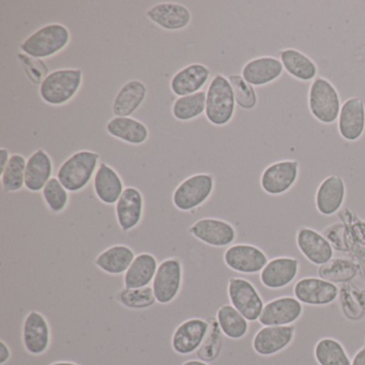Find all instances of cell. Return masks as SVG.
<instances>
[{"label": "cell", "instance_id": "obj_1", "mask_svg": "<svg viewBox=\"0 0 365 365\" xmlns=\"http://www.w3.org/2000/svg\"><path fill=\"white\" fill-rule=\"evenodd\" d=\"M71 35L65 25L53 23L31 34L21 43L20 48L27 56L46 59L61 53L70 43Z\"/></svg>", "mask_w": 365, "mask_h": 365}, {"label": "cell", "instance_id": "obj_2", "mask_svg": "<svg viewBox=\"0 0 365 365\" xmlns=\"http://www.w3.org/2000/svg\"><path fill=\"white\" fill-rule=\"evenodd\" d=\"M236 104L230 80L222 74L215 76L206 93L207 120L217 127L228 125L234 117Z\"/></svg>", "mask_w": 365, "mask_h": 365}, {"label": "cell", "instance_id": "obj_3", "mask_svg": "<svg viewBox=\"0 0 365 365\" xmlns=\"http://www.w3.org/2000/svg\"><path fill=\"white\" fill-rule=\"evenodd\" d=\"M99 160L100 155L95 151H78L61 164L57 178L68 191H82L97 173Z\"/></svg>", "mask_w": 365, "mask_h": 365}, {"label": "cell", "instance_id": "obj_4", "mask_svg": "<svg viewBox=\"0 0 365 365\" xmlns=\"http://www.w3.org/2000/svg\"><path fill=\"white\" fill-rule=\"evenodd\" d=\"M83 83L80 69H61L48 73L40 85V97L46 103L61 106L76 97Z\"/></svg>", "mask_w": 365, "mask_h": 365}, {"label": "cell", "instance_id": "obj_5", "mask_svg": "<svg viewBox=\"0 0 365 365\" xmlns=\"http://www.w3.org/2000/svg\"><path fill=\"white\" fill-rule=\"evenodd\" d=\"M309 108L312 116L324 125H332L339 119L341 98L330 81L324 78L313 81L309 89Z\"/></svg>", "mask_w": 365, "mask_h": 365}, {"label": "cell", "instance_id": "obj_6", "mask_svg": "<svg viewBox=\"0 0 365 365\" xmlns=\"http://www.w3.org/2000/svg\"><path fill=\"white\" fill-rule=\"evenodd\" d=\"M215 189V179L209 174H196L183 180L173 194V204L178 210L191 211L202 206Z\"/></svg>", "mask_w": 365, "mask_h": 365}, {"label": "cell", "instance_id": "obj_7", "mask_svg": "<svg viewBox=\"0 0 365 365\" xmlns=\"http://www.w3.org/2000/svg\"><path fill=\"white\" fill-rule=\"evenodd\" d=\"M227 292L232 307L240 312L247 322L259 319L264 303L251 282L241 277H232L228 282Z\"/></svg>", "mask_w": 365, "mask_h": 365}, {"label": "cell", "instance_id": "obj_8", "mask_svg": "<svg viewBox=\"0 0 365 365\" xmlns=\"http://www.w3.org/2000/svg\"><path fill=\"white\" fill-rule=\"evenodd\" d=\"M182 275V264L178 258H168L159 264L153 282L158 303L168 304L176 299L181 289Z\"/></svg>", "mask_w": 365, "mask_h": 365}, {"label": "cell", "instance_id": "obj_9", "mask_svg": "<svg viewBox=\"0 0 365 365\" xmlns=\"http://www.w3.org/2000/svg\"><path fill=\"white\" fill-rule=\"evenodd\" d=\"M298 177V161L282 160L264 168L260 177V187L269 195H282L294 187Z\"/></svg>", "mask_w": 365, "mask_h": 365}, {"label": "cell", "instance_id": "obj_10", "mask_svg": "<svg viewBox=\"0 0 365 365\" xmlns=\"http://www.w3.org/2000/svg\"><path fill=\"white\" fill-rule=\"evenodd\" d=\"M224 262L228 268L242 274L262 272L269 260L264 251L252 245H234L224 253Z\"/></svg>", "mask_w": 365, "mask_h": 365}, {"label": "cell", "instance_id": "obj_11", "mask_svg": "<svg viewBox=\"0 0 365 365\" xmlns=\"http://www.w3.org/2000/svg\"><path fill=\"white\" fill-rule=\"evenodd\" d=\"M294 294L302 304L324 307L336 300L339 288L335 284L320 277H304L294 284Z\"/></svg>", "mask_w": 365, "mask_h": 365}, {"label": "cell", "instance_id": "obj_12", "mask_svg": "<svg viewBox=\"0 0 365 365\" xmlns=\"http://www.w3.org/2000/svg\"><path fill=\"white\" fill-rule=\"evenodd\" d=\"M210 324L202 318H190L179 324L172 337V347L176 354L187 356L200 349L209 332Z\"/></svg>", "mask_w": 365, "mask_h": 365}, {"label": "cell", "instance_id": "obj_13", "mask_svg": "<svg viewBox=\"0 0 365 365\" xmlns=\"http://www.w3.org/2000/svg\"><path fill=\"white\" fill-rule=\"evenodd\" d=\"M190 234L205 245L215 247H224L236 240L237 232L234 226L223 220L205 217L198 220L190 227Z\"/></svg>", "mask_w": 365, "mask_h": 365}, {"label": "cell", "instance_id": "obj_14", "mask_svg": "<svg viewBox=\"0 0 365 365\" xmlns=\"http://www.w3.org/2000/svg\"><path fill=\"white\" fill-rule=\"evenodd\" d=\"M23 345L29 354L34 356L43 354L50 347L51 328L43 314L31 311L23 324Z\"/></svg>", "mask_w": 365, "mask_h": 365}, {"label": "cell", "instance_id": "obj_15", "mask_svg": "<svg viewBox=\"0 0 365 365\" xmlns=\"http://www.w3.org/2000/svg\"><path fill=\"white\" fill-rule=\"evenodd\" d=\"M303 305L294 297H281L264 305L260 315V324L269 326H290L301 317Z\"/></svg>", "mask_w": 365, "mask_h": 365}, {"label": "cell", "instance_id": "obj_16", "mask_svg": "<svg viewBox=\"0 0 365 365\" xmlns=\"http://www.w3.org/2000/svg\"><path fill=\"white\" fill-rule=\"evenodd\" d=\"M337 130L347 142L360 140L365 131V106L360 98H350L344 102L337 119Z\"/></svg>", "mask_w": 365, "mask_h": 365}, {"label": "cell", "instance_id": "obj_17", "mask_svg": "<svg viewBox=\"0 0 365 365\" xmlns=\"http://www.w3.org/2000/svg\"><path fill=\"white\" fill-rule=\"evenodd\" d=\"M146 16L160 29L179 31L187 29L192 20L191 11L185 5L176 3H161L146 11Z\"/></svg>", "mask_w": 365, "mask_h": 365}, {"label": "cell", "instance_id": "obj_18", "mask_svg": "<svg viewBox=\"0 0 365 365\" xmlns=\"http://www.w3.org/2000/svg\"><path fill=\"white\" fill-rule=\"evenodd\" d=\"M296 241L302 255L312 264L320 267L332 259V245L320 232L301 227L297 232Z\"/></svg>", "mask_w": 365, "mask_h": 365}, {"label": "cell", "instance_id": "obj_19", "mask_svg": "<svg viewBox=\"0 0 365 365\" xmlns=\"http://www.w3.org/2000/svg\"><path fill=\"white\" fill-rule=\"evenodd\" d=\"M294 332L292 326L264 327L254 336L253 349L264 356L279 354L292 344Z\"/></svg>", "mask_w": 365, "mask_h": 365}, {"label": "cell", "instance_id": "obj_20", "mask_svg": "<svg viewBox=\"0 0 365 365\" xmlns=\"http://www.w3.org/2000/svg\"><path fill=\"white\" fill-rule=\"evenodd\" d=\"M299 269L300 264L296 258H273L260 272V283L269 289H281L294 281Z\"/></svg>", "mask_w": 365, "mask_h": 365}, {"label": "cell", "instance_id": "obj_21", "mask_svg": "<svg viewBox=\"0 0 365 365\" xmlns=\"http://www.w3.org/2000/svg\"><path fill=\"white\" fill-rule=\"evenodd\" d=\"M284 67L277 57L262 56L252 59L243 66L241 76L253 87L266 86L281 78Z\"/></svg>", "mask_w": 365, "mask_h": 365}, {"label": "cell", "instance_id": "obj_22", "mask_svg": "<svg viewBox=\"0 0 365 365\" xmlns=\"http://www.w3.org/2000/svg\"><path fill=\"white\" fill-rule=\"evenodd\" d=\"M346 197V185L343 178L336 175L327 177L316 191V209L320 215L330 217L343 206Z\"/></svg>", "mask_w": 365, "mask_h": 365}, {"label": "cell", "instance_id": "obj_23", "mask_svg": "<svg viewBox=\"0 0 365 365\" xmlns=\"http://www.w3.org/2000/svg\"><path fill=\"white\" fill-rule=\"evenodd\" d=\"M116 217L119 227L127 232L134 230L142 221L144 197L136 187H125L116 204Z\"/></svg>", "mask_w": 365, "mask_h": 365}, {"label": "cell", "instance_id": "obj_24", "mask_svg": "<svg viewBox=\"0 0 365 365\" xmlns=\"http://www.w3.org/2000/svg\"><path fill=\"white\" fill-rule=\"evenodd\" d=\"M210 70L202 63H192L173 76L170 89L177 97L193 95L206 85L210 78Z\"/></svg>", "mask_w": 365, "mask_h": 365}, {"label": "cell", "instance_id": "obj_25", "mask_svg": "<svg viewBox=\"0 0 365 365\" xmlns=\"http://www.w3.org/2000/svg\"><path fill=\"white\" fill-rule=\"evenodd\" d=\"M52 174V159L43 149H38L27 160L25 187L34 193L42 191L53 178Z\"/></svg>", "mask_w": 365, "mask_h": 365}, {"label": "cell", "instance_id": "obj_26", "mask_svg": "<svg viewBox=\"0 0 365 365\" xmlns=\"http://www.w3.org/2000/svg\"><path fill=\"white\" fill-rule=\"evenodd\" d=\"M93 190L100 202L106 205L117 204L125 191L118 173L106 163H101L93 178Z\"/></svg>", "mask_w": 365, "mask_h": 365}, {"label": "cell", "instance_id": "obj_27", "mask_svg": "<svg viewBox=\"0 0 365 365\" xmlns=\"http://www.w3.org/2000/svg\"><path fill=\"white\" fill-rule=\"evenodd\" d=\"M147 88L140 81L125 83L113 101V114L115 117H130L142 106L146 99Z\"/></svg>", "mask_w": 365, "mask_h": 365}, {"label": "cell", "instance_id": "obj_28", "mask_svg": "<svg viewBox=\"0 0 365 365\" xmlns=\"http://www.w3.org/2000/svg\"><path fill=\"white\" fill-rule=\"evenodd\" d=\"M135 257L131 247L116 245L101 252L96 258L95 264L106 274H125Z\"/></svg>", "mask_w": 365, "mask_h": 365}, {"label": "cell", "instance_id": "obj_29", "mask_svg": "<svg viewBox=\"0 0 365 365\" xmlns=\"http://www.w3.org/2000/svg\"><path fill=\"white\" fill-rule=\"evenodd\" d=\"M158 267L157 258L153 254H138L123 277L125 288L134 289L150 285L155 279Z\"/></svg>", "mask_w": 365, "mask_h": 365}, {"label": "cell", "instance_id": "obj_30", "mask_svg": "<svg viewBox=\"0 0 365 365\" xmlns=\"http://www.w3.org/2000/svg\"><path fill=\"white\" fill-rule=\"evenodd\" d=\"M106 131L113 138L130 145H142L149 138L148 128L131 117H115L106 125Z\"/></svg>", "mask_w": 365, "mask_h": 365}, {"label": "cell", "instance_id": "obj_31", "mask_svg": "<svg viewBox=\"0 0 365 365\" xmlns=\"http://www.w3.org/2000/svg\"><path fill=\"white\" fill-rule=\"evenodd\" d=\"M279 61L284 70L296 80L301 82H311L317 76L316 63L304 53L296 48H285L279 53Z\"/></svg>", "mask_w": 365, "mask_h": 365}, {"label": "cell", "instance_id": "obj_32", "mask_svg": "<svg viewBox=\"0 0 365 365\" xmlns=\"http://www.w3.org/2000/svg\"><path fill=\"white\" fill-rule=\"evenodd\" d=\"M217 322L222 333L228 339H242L249 331V322L247 318L232 304L222 305L217 309Z\"/></svg>", "mask_w": 365, "mask_h": 365}, {"label": "cell", "instance_id": "obj_33", "mask_svg": "<svg viewBox=\"0 0 365 365\" xmlns=\"http://www.w3.org/2000/svg\"><path fill=\"white\" fill-rule=\"evenodd\" d=\"M206 112V93L198 91L193 95L178 98L173 104V116L179 121L198 118Z\"/></svg>", "mask_w": 365, "mask_h": 365}, {"label": "cell", "instance_id": "obj_34", "mask_svg": "<svg viewBox=\"0 0 365 365\" xmlns=\"http://www.w3.org/2000/svg\"><path fill=\"white\" fill-rule=\"evenodd\" d=\"M314 356L319 365H351L343 345L330 337L320 339L316 344Z\"/></svg>", "mask_w": 365, "mask_h": 365}, {"label": "cell", "instance_id": "obj_35", "mask_svg": "<svg viewBox=\"0 0 365 365\" xmlns=\"http://www.w3.org/2000/svg\"><path fill=\"white\" fill-rule=\"evenodd\" d=\"M358 273L356 264L345 258H335L318 269L320 279L333 284L347 283L356 277Z\"/></svg>", "mask_w": 365, "mask_h": 365}, {"label": "cell", "instance_id": "obj_36", "mask_svg": "<svg viewBox=\"0 0 365 365\" xmlns=\"http://www.w3.org/2000/svg\"><path fill=\"white\" fill-rule=\"evenodd\" d=\"M26 159L22 155H12L9 163L6 166L1 174V185L4 191L14 193L21 191L25 187V170H26Z\"/></svg>", "mask_w": 365, "mask_h": 365}, {"label": "cell", "instance_id": "obj_37", "mask_svg": "<svg viewBox=\"0 0 365 365\" xmlns=\"http://www.w3.org/2000/svg\"><path fill=\"white\" fill-rule=\"evenodd\" d=\"M119 303L130 309H146L157 302L153 287L123 288L117 294Z\"/></svg>", "mask_w": 365, "mask_h": 365}, {"label": "cell", "instance_id": "obj_38", "mask_svg": "<svg viewBox=\"0 0 365 365\" xmlns=\"http://www.w3.org/2000/svg\"><path fill=\"white\" fill-rule=\"evenodd\" d=\"M42 197L48 208L54 213L63 212L69 204V191L54 177L42 190Z\"/></svg>", "mask_w": 365, "mask_h": 365}, {"label": "cell", "instance_id": "obj_39", "mask_svg": "<svg viewBox=\"0 0 365 365\" xmlns=\"http://www.w3.org/2000/svg\"><path fill=\"white\" fill-rule=\"evenodd\" d=\"M209 324H210V328H209L208 334L200 349L196 351L198 358L205 362H211V361L215 360L219 356L222 348V334L223 333H222L217 319H211Z\"/></svg>", "mask_w": 365, "mask_h": 365}, {"label": "cell", "instance_id": "obj_40", "mask_svg": "<svg viewBox=\"0 0 365 365\" xmlns=\"http://www.w3.org/2000/svg\"><path fill=\"white\" fill-rule=\"evenodd\" d=\"M234 89L236 103L243 110H252L257 104V96L253 86L247 84L241 76H230L228 78Z\"/></svg>", "mask_w": 365, "mask_h": 365}, {"label": "cell", "instance_id": "obj_41", "mask_svg": "<svg viewBox=\"0 0 365 365\" xmlns=\"http://www.w3.org/2000/svg\"><path fill=\"white\" fill-rule=\"evenodd\" d=\"M11 358V351L5 341H0V365L6 364Z\"/></svg>", "mask_w": 365, "mask_h": 365}, {"label": "cell", "instance_id": "obj_42", "mask_svg": "<svg viewBox=\"0 0 365 365\" xmlns=\"http://www.w3.org/2000/svg\"><path fill=\"white\" fill-rule=\"evenodd\" d=\"M10 158V151L6 148L0 149V173H3V170H5L7 164L9 163Z\"/></svg>", "mask_w": 365, "mask_h": 365}, {"label": "cell", "instance_id": "obj_43", "mask_svg": "<svg viewBox=\"0 0 365 365\" xmlns=\"http://www.w3.org/2000/svg\"><path fill=\"white\" fill-rule=\"evenodd\" d=\"M351 365H365V346L356 352L351 361Z\"/></svg>", "mask_w": 365, "mask_h": 365}, {"label": "cell", "instance_id": "obj_44", "mask_svg": "<svg viewBox=\"0 0 365 365\" xmlns=\"http://www.w3.org/2000/svg\"><path fill=\"white\" fill-rule=\"evenodd\" d=\"M182 365H209L208 363L205 362V361L202 360H189L185 361Z\"/></svg>", "mask_w": 365, "mask_h": 365}, {"label": "cell", "instance_id": "obj_45", "mask_svg": "<svg viewBox=\"0 0 365 365\" xmlns=\"http://www.w3.org/2000/svg\"><path fill=\"white\" fill-rule=\"evenodd\" d=\"M51 365H80L78 363L69 362V361H58V362L52 363Z\"/></svg>", "mask_w": 365, "mask_h": 365}]
</instances>
